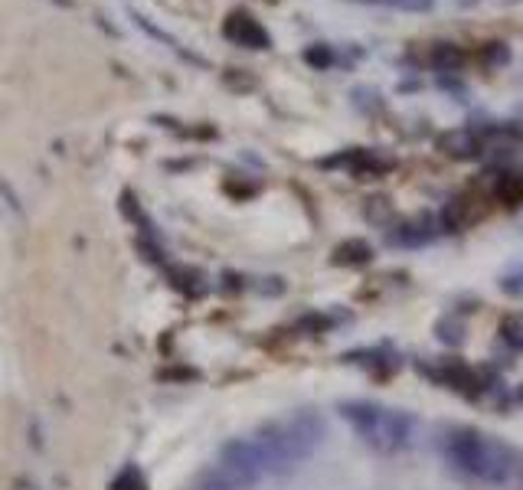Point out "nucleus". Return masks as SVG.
I'll return each mask as SVG.
<instances>
[{"instance_id":"1","label":"nucleus","mask_w":523,"mask_h":490,"mask_svg":"<svg viewBox=\"0 0 523 490\" xmlns=\"http://www.w3.org/2000/svg\"><path fill=\"white\" fill-rule=\"evenodd\" d=\"M449 461L481 484H504L517 468V454L501 438L484 435L477 428H455L445 438Z\"/></svg>"},{"instance_id":"2","label":"nucleus","mask_w":523,"mask_h":490,"mask_svg":"<svg viewBox=\"0 0 523 490\" xmlns=\"http://www.w3.org/2000/svg\"><path fill=\"white\" fill-rule=\"evenodd\" d=\"M344 418L370 448H377L383 454L403 451L413 442V418L399 408L379 406V402H347Z\"/></svg>"},{"instance_id":"3","label":"nucleus","mask_w":523,"mask_h":490,"mask_svg":"<svg viewBox=\"0 0 523 490\" xmlns=\"http://www.w3.org/2000/svg\"><path fill=\"white\" fill-rule=\"evenodd\" d=\"M222 37L242 49H268L272 47L268 30L262 27L248 10H232L230 17L222 20Z\"/></svg>"},{"instance_id":"4","label":"nucleus","mask_w":523,"mask_h":490,"mask_svg":"<svg viewBox=\"0 0 523 490\" xmlns=\"http://www.w3.org/2000/svg\"><path fill=\"white\" fill-rule=\"evenodd\" d=\"M484 216V203H477L475 196H455L449 206H445V213H441V219H445V226L449 229H465V226H471V222H477Z\"/></svg>"},{"instance_id":"5","label":"nucleus","mask_w":523,"mask_h":490,"mask_svg":"<svg viewBox=\"0 0 523 490\" xmlns=\"http://www.w3.org/2000/svg\"><path fill=\"white\" fill-rule=\"evenodd\" d=\"M439 150L451 160H471L481 148H477V138L468 128H455L439 134Z\"/></svg>"},{"instance_id":"6","label":"nucleus","mask_w":523,"mask_h":490,"mask_svg":"<svg viewBox=\"0 0 523 490\" xmlns=\"http://www.w3.org/2000/svg\"><path fill=\"white\" fill-rule=\"evenodd\" d=\"M429 63L435 65V69H441V73H455V69H461V63H465V53H461V47H455V43H435V47L429 49Z\"/></svg>"},{"instance_id":"7","label":"nucleus","mask_w":523,"mask_h":490,"mask_svg":"<svg viewBox=\"0 0 523 490\" xmlns=\"http://www.w3.org/2000/svg\"><path fill=\"white\" fill-rule=\"evenodd\" d=\"M370 259H373V249H370L363 239L340 242L337 252H334V262H337V265H367Z\"/></svg>"},{"instance_id":"8","label":"nucleus","mask_w":523,"mask_h":490,"mask_svg":"<svg viewBox=\"0 0 523 490\" xmlns=\"http://www.w3.org/2000/svg\"><path fill=\"white\" fill-rule=\"evenodd\" d=\"M494 196L504 206H523V174H504L494 184Z\"/></svg>"},{"instance_id":"9","label":"nucleus","mask_w":523,"mask_h":490,"mask_svg":"<svg viewBox=\"0 0 523 490\" xmlns=\"http://www.w3.org/2000/svg\"><path fill=\"white\" fill-rule=\"evenodd\" d=\"M477 59H481L487 69H497V65L510 63V49H507L504 43H484V47H481V53H477Z\"/></svg>"},{"instance_id":"10","label":"nucleus","mask_w":523,"mask_h":490,"mask_svg":"<svg viewBox=\"0 0 523 490\" xmlns=\"http://www.w3.org/2000/svg\"><path fill=\"white\" fill-rule=\"evenodd\" d=\"M304 63L311 65V69H331V63H334L331 47H324V43H314V47H308V49H304Z\"/></svg>"},{"instance_id":"11","label":"nucleus","mask_w":523,"mask_h":490,"mask_svg":"<svg viewBox=\"0 0 523 490\" xmlns=\"http://www.w3.org/2000/svg\"><path fill=\"white\" fill-rule=\"evenodd\" d=\"M501 331H504V340L507 343H514L517 350H523V317L520 314H517V317H507Z\"/></svg>"},{"instance_id":"12","label":"nucleus","mask_w":523,"mask_h":490,"mask_svg":"<svg viewBox=\"0 0 523 490\" xmlns=\"http://www.w3.org/2000/svg\"><path fill=\"white\" fill-rule=\"evenodd\" d=\"M396 10H413V13H419V10H429L435 0H389Z\"/></svg>"}]
</instances>
